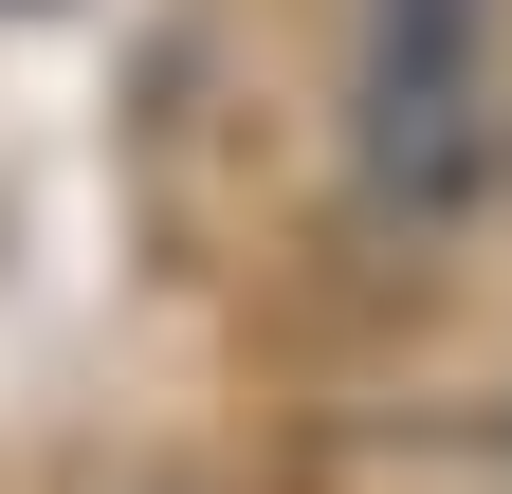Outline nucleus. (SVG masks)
<instances>
[{
    "label": "nucleus",
    "mask_w": 512,
    "mask_h": 494,
    "mask_svg": "<svg viewBox=\"0 0 512 494\" xmlns=\"http://www.w3.org/2000/svg\"><path fill=\"white\" fill-rule=\"evenodd\" d=\"M366 183L403 220H458L494 183V0H366Z\"/></svg>",
    "instance_id": "obj_1"
}]
</instances>
